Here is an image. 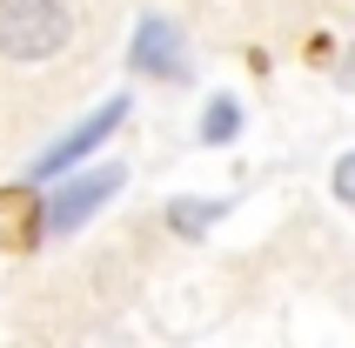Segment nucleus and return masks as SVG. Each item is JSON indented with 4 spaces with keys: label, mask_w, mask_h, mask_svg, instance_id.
Instances as JSON below:
<instances>
[{
    "label": "nucleus",
    "mask_w": 355,
    "mask_h": 348,
    "mask_svg": "<svg viewBox=\"0 0 355 348\" xmlns=\"http://www.w3.org/2000/svg\"><path fill=\"white\" fill-rule=\"evenodd\" d=\"M40 228V208H34V181L20 188H0V248H27Z\"/></svg>",
    "instance_id": "nucleus-5"
},
{
    "label": "nucleus",
    "mask_w": 355,
    "mask_h": 348,
    "mask_svg": "<svg viewBox=\"0 0 355 348\" xmlns=\"http://www.w3.org/2000/svg\"><path fill=\"white\" fill-rule=\"evenodd\" d=\"M221 221V201H168V228L175 234H208Z\"/></svg>",
    "instance_id": "nucleus-6"
},
{
    "label": "nucleus",
    "mask_w": 355,
    "mask_h": 348,
    "mask_svg": "<svg viewBox=\"0 0 355 348\" xmlns=\"http://www.w3.org/2000/svg\"><path fill=\"white\" fill-rule=\"evenodd\" d=\"M241 134V107L228 94L221 101H208V114H201V141H208V148H221V141H235Z\"/></svg>",
    "instance_id": "nucleus-7"
},
{
    "label": "nucleus",
    "mask_w": 355,
    "mask_h": 348,
    "mask_svg": "<svg viewBox=\"0 0 355 348\" xmlns=\"http://www.w3.org/2000/svg\"><path fill=\"white\" fill-rule=\"evenodd\" d=\"M121 121H128V94H114L107 107H94V114H87V121L74 128V134H60L54 148H47V155L34 161V181H47V174H67V168H74L80 155H87V148H101V141L114 134Z\"/></svg>",
    "instance_id": "nucleus-3"
},
{
    "label": "nucleus",
    "mask_w": 355,
    "mask_h": 348,
    "mask_svg": "<svg viewBox=\"0 0 355 348\" xmlns=\"http://www.w3.org/2000/svg\"><path fill=\"white\" fill-rule=\"evenodd\" d=\"M67 34H74V20L60 0H0V54L20 60V67L60 54Z\"/></svg>",
    "instance_id": "nucleus-1"
},
{
    "label": "nucleus",
    "mask_w": 355,
    "mask_h": 348,
    "mask_svg": "<svg viewBox=\"0 0 355 348\" xmlns=\"http://www.w3.org/2000/svg\"><path fill=\"white\" fill-rule=\"evenodd\" d=\"M121 181H128V168H121V161H114V168L101 161V168H87V174H67V181H60V194H54V208L40 214V228H47V234H74L94 208H107V201L121 194Z\"/></svg>",
    "instance_id": "nucleus-2"
},
{
    "label": "nucleus",
    "mask_w": 355,
    "mask_h": 348,
    "mask_svg": "<svg viewBox=\"0 0 355 348\" xmlns=\"http://www.w3.org/2000/svg\"><path fill=\"white\" fill-rule=\"evenodd\" d=\"M336 194L355 208V155H342V161H336Z\"/></svg>",
    "instance_id": "nucleus-8"
},
{
    "label": "nucleus",
    "mask_w": 355,
    "mask_h": 348,
    "mask_svg": "<svg viewBox=\"0 0 355 348\" xmlns=\"http://www.w3.org/2000/svg\"><path fill=\"white\" fill-rule=\"evenodd\" d=\"M135 67H141V74H168V80L188 74V60H181V27H175V20H161V14L141 20V34H135Z\"/></svg>",
    "instance_id": "nucleus-4"
}]
</instances>
